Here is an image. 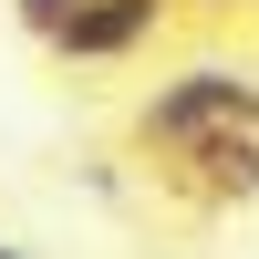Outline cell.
Instances as JSON below:
<instances>
[{"instance_id":"6da1fadb","label":"cell","mask_w":259,"mask_h":259,"mask_svg":"<svg viewBox=\"0 0 259 259\" xmlns=\"http://www.w3.org/2000/svg\"><path fill=\"white\" fill-rule=\"evenodd\" d=\"M228 124H259V73H239V62H187L177 83H156L135 104V145L145 156H177V145L228 135Z\"/></svg>"},{"instance_id":"7a4b0ae2","label":"cell","mask_w":259,"mask_h":259,"mask_svg":"<svg viewBox=\"0 0 259 259\" xmlns=\"http://www.w3.org/2000/svg\"><path fill=\"white\" fill-rule=\"evenodd\" d=\"M166 11H177V0H73V11L41 21L31 41L62 62V73H114V62H135L145 41L166 31Z\"/></svg>"},{"instance_id":"3957f363","label":"cell","mask_w":259,"mask_h":259,"mask_svg":"<svg viewBox=\"0 0 259 259\" xmlns=\"http://www.w3.org/2000/svg\"><path fill=\"white\" fill-rule=\"evenodd\" d=\"M156 187L166 197H187V207H249L259 197V124H228V135H197V145H177V156H156Z\"/></svg>"},{"instance_id":"277c9868","label":"cell","mask_w":259,"mask_h":259,"mask_svg":"<svg viewBox=\"0 0 259 259\" xmlns=\"http://www.w3.org/2000/svg\"><path fill=\"white\" fill-rule=\"evenodd\" d=\"M11 11H21V31H41V21H62L73 0H11Z\"/></svg>"},{"instance_id":"5b68a950","label":"cell","mask_w":259,"mask_h":259,"mask_svg":"<svg viewBox=\"0 0 259 259\" xmlns=\"http://www.w3.org/2000/svg\"><path fill=\"white\" fill-rule=\"evenodd\" d=\"M0 259H31V249H11V239H0Z\"/></svg>"}]
</instances>
